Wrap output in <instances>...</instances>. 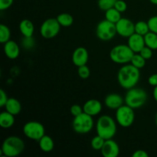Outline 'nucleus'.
<instances>
[{
    "label": "nucleus",
    "mask_w": 157,
    "mask_h": 157,
    "mask_svg": "<svg viewBox=\"0 0 157 157\" xmlns=\"http://www.w3.org/2000/svg\"><path fill=\"white\" fill-rule=\"evenodd\" d=\"M72 127L74 130L79 134H86L88 133L94 127L93 117L86 113L74 117Z\"/></svg>",
    "instance_id": "6"
},
{
    "label": "nucleus",
    "mask_w": 157,
    "mask_h": 157,
    "mask_svg": "<svg viewBox=\"0 0 157 157\" xmlns=\"http://www.w3.org/2000/svg\"><path fill=\"white\" fill-rule=\"evenodd\" d=\"M117 34L116 24L104 19L98 23L96 29L97 37L101 41H108L113 39Z\"/></svg>",
    "instance_id": "8"
},
{
    "label": "nucleus",
    "mask_w": 157,
    "mask_h": 157,
    "mask_svg": "<svg viewBox=\"0 0 157 157\" xmlns=\"http://www.w3.org/2000/svg\"><path fill=\"white\" fill-rule=\"evenodd\" d=\"M8 100H9V98H8L6 92L3 89H1L0 90V107H5Z\"/></svg>",
    "instance_id": "37"
},
{
    "label": "nucleus",
    "mask_w": 157,
    "mask_h": 157,
    "mask_svg": "<svg viewBox=\"0 0 157 157\" xmlns=\"http://www.w3.org/2000/svg\"><path fill=\"white\" fill-rule=\"evenodd\" d=\"M146 46L153 50H157V34L150 32L144 35Z\"/></svg>",
    "instance_id": "23"
},
{
    "label": "nucleus",
    "mask_w": 157,
    "mask_h": 157,
    "mask_svg": "<svg viewBox=\"0 0 157 157\" xmlns=\"http://www.w3.org/2000/svg\"><path fill=\"white\" fill-rule=\"evenodd\" d=\"M124 100L121 95L118 94H110L107 95L104 100V104L107 108L110 110H117L124 104Z\"/></svg>",
    "instance_id": "16"
},
{
    "label": "nucleus",
    "mask_w": 157,
    "mask_h": 157,
    "mask_svg": "<svg viewBox=\"0 0 157 157\" xmlns=\"http://www.w3.org/2000/svg\"><path fill=\"white\" fill-rule=\"evenodd\" d=\"M116 121L122 127H130L135 121L134 109L129 107L127 104H123L116 110Z\"/></svg>",
    "instance_id": "7"
},
{
    "label": "nucleus",
    "mask_w": 157,
    "mask_h": 157,
    "mask_svg": "<svg viewBox=\"0 0 157 157\" xmlns=\"http://www.w3.org/2000/svg\"><path fill=\"white\" fill-rule=\"evenodd\" d=\"M155 121H156V127H157V113H156V117H155Z\"/></svg>",
    "instance_id": "42"
},
{
    "label": "nucleus",
    "mask_w": 157,
    "mask_h": 157,
    "mask_svg": "<svg viewBox=\"0 0 157 157\" xmlns=\"http://www.w3.org/2000/svg\"><path fill=\"white\" fill-rule=\"evenodd\" d=\"M19 30L23 37H32L35 32V26L29 19H23L19 24Z\"/></svg>",
    "instance_id": "18"
},
{
    "label": "nucleus",
    "mask_w": 157,
    "mask_h": 157,
    "mask_svg": "<svg viewBox=\"0 0 157 157\" xmlns=\"http://www.w3.org/2000/svg\"><path fill=\"white\" fill-rule=\"evenodd\" d=\"M5 107H6V111L9 112L15 116L19 114L21 110V103L15 98H9Z\"/></svg>",
    "instance_id": "20"
},
{
    "label": "nucleus",
    "mask_w": 157,
    "mask_h": 157,
    "mask_svg": "<svg viewBox=\"0 0 157 157\" xmlns=\"http://www.w3.org/2000/svg\"><path fill=\"white\" fill-rule=\"evenodd\" d=\"M146 61L147 60L142 57V55L140 53H135L133 55V58H132L131 61H130V64H133L134 67H137V68L140 69L145 66L146 64Z\"/></svg>",
    "instance_id": "27"
},
{
    "label": "nucleus",
    "mask_w": 157,
    "mask_h": 157,
    "mask_svg": "<svg viewBox=\"0 0 157 157\" xmlns=\"http://www.w3.org/2000/svg\"><path fill=\"white\" fill-rule=\"evenodd\" d=\"M71 113L72 116L74 117L78 116V115L81 114L82 113H84V109H83V107L78 105V104H74L71 107Z\"/></svg>",
    "instance_id": "33"
},
{
    "label": "nucleus",
    "mask_w": 157,
    "mask_h": 157,
    "mask_svg": "<svg viewBox=\"0 0 157 157\" xmlns=\"http://www.w3.org/2000/svg\"><path fill=\"white\" fill-rule=\"evenodd\" d=\"M134 52L128 44H118L114 46L110 52V58L117 64H126L131 61Z\"/></svg>",
    "instance_id": "5"
},
{
    "label": "nucleus",
    "mask_w": 157,
    "mask_h": 157,
    "mask_svg": "<svg viewBox=\"0 0 157 157\" xmlns=\"http://www.w3.org/2000/svg\"><path fill=\"white\" fill-rule=\"evenodd\" d=\"M23 133L29 139L39 141V140L45 135V130L42 124L33 121L26 123L23 126Z\"/></svg>",
    "instance_id": "9"
},
{
    "label": "nucleus",
    "mask_w": 157,
    "mask_h": 157,
    "mask_svg": "<svg viewBox=\"0 0 157 157\" xmlns=\"http://www.w3.org/2000/svg\"><path fill=\"white\" fill-rule=\"evenodd\" d=\"M11 31L6 25H0V42L5 44L10 40Z\"/></svg>",
    "instance_id": "26"
},
{
    "label": "nucleus",
    "mask_w": 157,
    "mask_h": 157,
    "mask_svg": "<svg viewBox=\"0 0 157 157\" xmlns=\"http://www.w3.org/2000/svg\"><path fill=\"white\" fill-rule=\"evenodd\" d=\"M84 113L90 115L92 117L97 116L102 110V104L98 100L90 99L86 101L83 106Z\"/></svg>",
    "instance_id": "15"
},
{
    "label": "nucleus",
    "mask_w": 157,
    "mask_h": 157,
    "mask_svg": "<svg viewBox=\"0 0 157 157\" xmlns=\"http://www.w3.org/2000/svg\"><path fill=\"white\" fill-rule=\"evenodd\" d=\"M117 1V0H98V7L100 8V9L105 12V11L114 7Z\"/></svg>",
    "instance_id": "28"
},
{
    "label": "nucleus",
    "mask_w": 157,
    "mask_h": 157,
    "mask_svg": "<svg viewBox=\"0 0 157 157\" xmlns=\"http://www.w3.org/2000/svg\"><path fill=\"white\" fill-rule=\"evenodd\" d=\"M104 142H105V140L103 137H101L99 135H97L96 136L92 139L91 142H90V145L91 147L95 150H101V148L104 146Z\"/></svg>",
    "instance_id": "29"
},
{
    "label": "nucleus",
    "mask_w": 157,
    "mask_h": 157,
    "mask_svg": "<svg viewBox=\"0 0 157 157\" xmlns=\"http://www.w3.org/2000/svg\"><path fill=\"white\" fill-rule=\"evenodd\" d=\"M150 32L157 34V15L151 17L147 21Z\"/></svg>",
    "instance_id": "32"
},
{
    "label": "nucleus",
    "mask_w": 157,
    "mask_h": 157,
    "mask_svg": "<svg viewBox=\"0 0 157 157\" xmlns=\"http://www.w3.org/2000/svg\"><path fill=\"white\" fill-rule=\"evenodd\" d=\"M25 142L21 138L10 136L6 138L2 145L0 154L6 157L18 156L24 151Z\"/></svg>",
    "instance_id": "2"
},
{
    "label": "nucleus",
    "mask_w": 157,
    "mask_h": 157,
    "mask_svg": "<svg viewBox=\"0 0 157 157\" xmlns=\"http://www.w3.org/2000/svg\"><path fill=\"white\" fill-rule=\"evenodd\" d=\"M4 52L9 59H15L19 56L20 48L15 41L9 40L4 44Z\"/></svg>",
    "instance_id": "17"
},
{
    "label": "nucleus",
    "mask_w": 157,
    "mask_h": 157,
    "mask_svg": "<svg viewBox=\"0 0 157 157\" xmlns=\"http://www.w3.org/2000/svg\"><path fill=\"white\" fill-rule=\"evenodd\" d=\"M150 32V28H149L148 23L147 21H139L135 24V33L144 36Z\"/></svg>",
    "instance_id": "25"
},
{
    "label": "nucleus",
    "mask_w": 157,
    "mask_h": 157,
    "mask_svg": "<svg viewBox=\"0 0 157 157\" xmlns=\"http://www.w3.org/2000/svg\"><path fill=\"white\" fill-rule=\"evenodd\" d=\"M140 78V69L134 67L131 64H126L118 71V83L124 89L129 90L134 87L139 82Z\"/></svg>",
    "instance_id": "1"
},
{
    "label": "nucleus",
    "mask_w": 157,
    "mask_h": 157,
    "mask_svg": "<svg viewBox=\"0 0 157 157\" xmlns=\"http://www.w3.org/2000/svg\"><path fill=\"white\" fill-rule=\"evenodd\" d=\"M142 57H144L146 60H149L153 57V49H151L150 48L145 46L140 52H139Z\"/></svg>",
    "instance_id": "34"
},
{
    "label": "nucleus",
    "mask_w": 157,
    "mask_h": 157,
    "mask_svg": "<svg viewBox=\"0 0 157 157\" xmlns=\"http://www.w3.org/2000/svg\"><path fill=\"white\" fill-rule=\"evenodd\" d=\"M61 30V25L57 18H50L46 19L41 24L40 28V34L43 38L50 39L56 37Z\"/></svg>",
    "instance_id": "10"
},
{
    "label": "nucleus",
    "mask_w": 157,
    "mask_h": 157,
    "mask_svg": "<svg viewBox=\"0 0 157 157\" xmlns=\"http://www.w3.org/2000/svg\"><path fill=\"white\" fill-rule=\"evenodd\" d=\"M153 98H154L155 101L157 102V86L154 87V90H153Z\"/></svg>",
    "instance_id": "40"
},
{
    "label": "nucleus",
    "mask_w": 157,
    "mask_h": 157,
    "mask_svg": "<svg viewBox=\"0 0 157 157\" xmlns=\"http://www.w3.org/2000/svg\"><path fill=\"white\" fill-rule=\"evenodd\" d=\"M96 130L98 135L105 140L112 139L117 133L116 121L108 115H103L97 122Z\"/></svg>",
    "instance_id": "3"
},
{
    "label": "nucleus",
    "mask_w": 157,
    "mask_h": 157,
    "mask_svg": "<svg viewBox=\"0 0 157 157\" xmlns=\"http://www.w3.org/2000/svg\"><path fill=\"white\" fill-rule=\"evenodd\" d=\"M121 18V12L117 10L114 7L105 11V19L108 20L110 22L116 24Z\"/></svg>",
    "instance_id": "22"
},
{
    "label": "nucleus",
    "mask_w": 157,
    "mask_h": 157,
    "mask_svg": "<svg viewBox=\"0 0 157 157\" xmlns=\"http://www.w3.org/2000/svg\"><path fill=\"white\" fill-rule=\"evenodd\" d=\"M116 29L118 35L124 38H129L135 33V24L131 20L126 18H121L116 23Z\"/></svg>",
    "instance_id": "11"
},
{
    "label": "nucleus",
    "mask_w": 157,
    "mask_h": 157,
    "mask_svg": "<svg viewBox=\"0 0 157 157\" xmlns=\"http://www.w3.org/2000/svg\"><path fill=\"white\" fill-rule=\"evenodd\" d=\"M14 0H0V10L4 11L9 9L13 4Z\"/></svg>",
    "instance_id": "36"
},
{
    "label": "nucleus",
    "mask_w": 157,
    "mask_h": 157,
    "mask_svg": "<svg viewBox=\"0 0 157 157\" xmlns=\"http://www.w3.org/2000/svg\"><path fill=\"white\" fill-rule=\"evenodd\" d=\"M15 124V115L8 111L2 112L0 114V126L3 129H9Z\"/></svg>",
    "instance_id": "19"
},
{
    "label": "nucleus",
    "mask_w": 157,
    "mask_h": 157,
    "mask_svg": "<svg viewBox=\"0 0 157 157\" xmlns=\"http://www.w3.org/2000/svg\"><path fill=\"white\" fill-rule=\"evenodd\" d=\"M114 8L120 12H124L127 9V5L126 3L125 0H117L115 3Z\"/></svg>",
    "instance_id": "35"
},
{
    "label": "nucleus",
    "mask_w": 157,
    "mask_h": 157,
    "mask_svg": "<svg viewBox=\"0 0 157 157\" xmlns=\"http://www.w3.org/2000/svg\"><path fill=\"white\" fill-rule=\"evenodd\" d=\"M56 18L61 26H63V27H69V26L72 25V24L74 23L73 16L68 13L60 14Z\"/></svg>",
    "instance_id": "24"
},
{
    "label": "nucleus",
    "mask_w": 157,
    "mask_h": 157,
    "mask_svg": "<svg viewBox=\"0 0 157 157\" xmlns=\"http://www.w3.org/2000/svg\"><path fill=\"white\" fill-rule=\"evenodd\" d=\"M101 152L104 157H117L120 154V147L116 141L112 139L106 140Z\"/></svg>",
    "instance_id": "12"
},
{
    "label": "nucleus",
    "mask_w": 157,
    "mask_h": 157,
    "mask_svg": "<svg viewBox=\"0 0 157 157\" xmlns=\"http://www.w3.org/2000/svg\"><path fill=\"white\" fill-rule=\"evenodd\" d=\"M39 147L41 151L44 153H50L55 147V143L52 138L48 135H44L38 141Z\"/></svg>",
    "instance_id": "21"
},
{
    "label": "nucleus",
    "mask_w": 157,
    "mask_h": 157,
    "mask_svg": "<svg viewBox=\"0 0 157 157\" xmlns=\"http://www.w3.org/2000/svg\"><path fill=\"white\" fill-rule=\"evenodd\" d=\"M147 94L145 90L137 87H133L127 90L124 102L133 109H138L143 107L147 101Z\"/></svg>",
    "instance_id": "4"
},
{
    "label": "nucleus",
    "mask_w": 157,
    "mask_h": 157,
    "mask_svg": "<svg viewBox=\"0 0 157 157\" xmlns=\"http://www.w3.org/2000/svg\"><path fill=\"white\" fill-rule=\"evenodd\" d=\"M150 2L153 5H156L157 6V0H150Z\"/></svg>",
    "instance_id": "41"
},
{
    "label": "nucleus",
    "mask_w": 157,
    "mask_h": 157,
    "mask_svg": "<svg viewBox=\"0 0 157 157\" xmlns=\"http://www.w3.org/2000/svg\"><path fill=\"white\" fill-rule=\"evenodd\" d=\"M127 44L134 53H139L146 46L144 36L137 33H133L128 38Z\"/></svg>",
    "instance_id": "14"
},
{
    "label": "nucleus",
    "mask_w": 157,
    "mask_h": 157,
    "mask_svg": "<svg viewBox=\"0 0 157 157\" xmlns=\"http://www.w3.org/2000/svg\"><path fill=\"white\" fill-rule=\"evenodd\" d=\"M132 156L133 157H149V154L147 153V152L145 151V150H138L133 153Z\"/></svg>",
    "instance_id": "38"
},
{
    "label": "nucleus",
    "mask_w": 157,
    "mask_h": 157,
    "mask_svg": "<svg viewBox=\"0 0 157 157\" xmlns=\"http://www.w3.org/2000/svg\"><path fill=\"white\" fill-rule=\"evenodd\" d=\"M148 83L150 85L153 87H156L157 86V74H153L150 75L148 78Z\"/></svg>",
    "instance_id": "39"
},
{
    "label": "nucleus",
    "mask_w": 157,
    "mask_h": 157,
    "mask_svg": "<svg viewBox=\"0 0 157 157\" xmlns=\"http://www.w3.org/2000/svg\"><path fill=\"white\" fill-rule=\"evenodd\" d=\"M35 39L32 37H24L21 41V45L28 50L32 48L35 46Z\"/></svg>",
    "instance_id": "31"
},
{
    "label": "nucleus",
    "mask_w": 157,
    "mask_h": 157,
    "mask_svg": "<svg viewBox=\"0 0 157 157\" xmlns=\"http://www.w3.org/2000/svg\"><path fill=\"white\" fill-rule=\"evenodd\" d=\"M78 74L81 79H87L90 75V71L87 65H82L78 67Z\"/></svg>",
    "instance_id": "30"
},
{
    "label": "nucleus",
    "mask_w": 157,
    "mask_h": 157,
    "mask_svg": "<svg viewBox=\"0 0 157 157\" xmlns=\"http://www.w3.org/2000/svg\"><path fill=\"white\" fill-rule=\"evenodd\" d=\"M89 59L88 52L84 47H78L74 51L72 55V61L77 67L87 64Z\"/></svg>",
    "instance_id": "13"
}]
</instances>
